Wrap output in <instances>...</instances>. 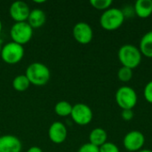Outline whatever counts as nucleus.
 <instances>
[{
  "mask_svg": "<svg viewBox=\"0 0 152 152\" xmlns=\"http://www.w3.org/2000/svg\"><path fill=\"white\" fill-rule=\"evenodd\" d=\"M133 69L126 68V67H121L118 71V79L123 83H127L133 78Z\"/></svg>",
  "mask_w": 152,
  "mask_h": 152,
  "instance_id": "6ab92c4d",
  "label": "nucleus"
},
{
  "mask_svg": "<svg viewBox=\"0 0 152 152\" xmlns=\"http://www.w3.org/2000/svg\"><path fill=\"white\" fill-rule=\"evenodd\" d=\"M139 49L142 55L147 58H152V30L142 37Z\"/></svg>",
  "mask_w": 152,
  "mask_h": 152,
  "instance_id": "dca6fc26",
  "label": "nucleus"
},
{
  "mask_svg": "<svg viewBox=\"0 0 152 152\" xmlns=\"http://www.w3.org/2000/svg\"><path fill=\"white\" fill-rule=\"evenodd\" d=\"M27 152H43L42 149L40 147H37V146H32L30 147Z\"/></svg>",
  "mask_w": 152,
  "mask_h": 152,
  "instance_id": "393cba45",
  "label": "nucleus"
},
{
  "mask_svg": "<svg viewBox=\"0 0 152 152\" xmlns=\"http://www.w3.org/2000/svg\"><path fill=\"white\" fill-rule=\"evenodd\" d=\"M113 2L111 0H91L90 4L96 10L106 11L110 9L112 5Z\"/></svg>",
  "mask_w": 152,
  "mask_h": 152,
  "instance_id": "aec40b11",
  "label": "nucleus"
},
{
  "mask_svg": "<svg viewBox=\"0 0 152 152\" xmlns=\"http://www.w3.org/2000/svg\"><path fill=\"white\" fill-rule=\"evenodd\" d=\"M2 47H3V45H2V40L0 39V54H1V50H2Z\"/></svg>",
  "mask_w": 152,
  "mask_h": 152,
  "instance_id": "c85d7f7f",
  "label": "nucleus"
},
{
  "mask_svg": "<svg viewBox=\"0 0 152 152\" xmlns=\"http://www.w3.org/2000/svg\"><path fill=\"white\" fill-rule=\"evenodd\" d=\"M12 86L17 92H24L30 86V82L26 75H18L13 78Z\"/></svg>",
  "mask_w": 152,
  "mask_h": 152,
  "instance_id": "a211bd4d",
  "label": "nucleus"
},
{
  "mask_svg": "<svg viewBox=\"0 0 152 152\" xmlns=\"http://www.w3.org/2000/svg\"><path fill=\"white\" fill-rule=\"evenodd\" d=\"M72 34L75 40L81 45H87L91 43L94 37L92 27L85 21H79L76 23L73 27Z\"/></svg>",
  "mask_w": 152,
  "mask_h": 152,
  "instance_id": "1a4fd4ad",
  "label": "nucleus"
},
{
  "mask_svg": "<svg viewBox=\"0 0 152 152\" xmlns=\"http://www.w3.org/2000/svg\"><path fill=\"white\" fill-rule=\"evenodd\" d=\"M100 152H120L119 148L111 142H107L99 148Z\"/></svg>",
  "mask_w": 152,
  "mask_h": 152,
  "instance_id": "412c9836",
  "label": "nucleus"
},
{
  "mask_svg": "<svg viewBox=\"0 0 152 152\" xmlns=\"http://www.w3.org/2000/svg\"><path fill=\"white\" fill-rule=\"evenodd\" d=\"M108 134L102 127H96L93 129L89 134V142L94 146L101 147L108 141Z\"/></svg>",
  "mask_w": 152,
  "mask_h": 152,
  "instance_id": "2eb2a0df",
  "label": "nucleus"
},
{
  "mask_svg": "<svg viewBox=\"0 0 152 152\" xmlns=\"http://www.w3.org/2000/svg\"><path fill=\"white\" fill-rule=\"evenodd\" d=\"M72 120L78 126H87L94 118L92 109L85 103H77L73 105L70 114Z\"/></svg>",
  "mask_w": 152,
  "mask_h": 152,
  "instance_id": "0eeeda50",
  "label": "nucleus"
},
{
  "mask_svg": "<svg viewBox=\"0 0 152 152\" xmlns=\"http://www.w3.org/2000/svg\"><path fill=\"white\" fill-rule=\"evenodd\" d=\"M49 139L55 144L64 142L68 136V130L66 126L59 121L53 122L48 129Z\"/></svg>",
  "mask_w": 152,
  "mask_h": 152,
  "instance_id": "9b49d317",
  "label": "nucleus"
},
{
  "mask_svg": "<svg viewBox=\"0 0 152 152\" xmlns=\"http://www.w3.org/2000/svg\"><path fill=\"white\" fill-rule=\"evenodd\" d=\"M121 118L125 121H130L134 118V111L133 110H122Z\"/></svg>",
  "mask_w": 152,
  "mask_h": 152,
  "instance_id": "b1692460",
  "label": "nucleus"
},
{
  "mask_svg": "<svg viewBox=\"0 0 152 152\" xmlns=\"http://www.w3.org/2000/svg\"><path fill=\"white\" fill-rule=\"evenodd\" d=\"M26 77L30 85L37 86H45L51 78V71L49 68L42 62H33L26 69Z\"/></svg>",
  "mask_w": 152,
  "mask_h": 152,
  "instance_id": "f03ea898",
  "label": "nucleus"
},
{
  "mask_svg": "<svg viewBox=\"0 0 152 152\" xmlns=\"http://www.w3.org/2000/svg\"><path fill=\"white\" fill-rule=\"evenodd\" d=\"M115 100L122 110H133L137 104L138 96L134 88L124 86L117 90Z\"/></svg>",
  "mask_w": 152,
  "mask_h": 152,
  "instance_id": "20e7f679",
  "label": "nucleus"
},
{
  "mask_svg": "<svg viewBox=\"0 0 152 152\" xmlns=\"http://www.w3.org/2000/svg\"><path fill=\"white\" fill-rule=\"evenodd\" d=\"M138 152H152V151L151 150H150V149H143V150L139 151Z\"/></svg>",
  "mask_w": 152,
  "mask_h": 152,
  "instance_id": "a878e982",
  "label": "nucleus"
},
{
  "mask_svg": "<svg viewBox=\"0 0 152 152\" xmlns=\"http://www.w3.org/2000/svg\"><path fill=\"white\" fill-rule=\"evenodd\" d=\"M24 56V47L14 42H9L3 45L0 57L4 62L9 65H14L20 62Z\"/></svg>",
  "mask_w": 152,
  "mask_h": 152,
  "instance_id": "423d86ee",
  "label": "nucleus"
},
{
  "mask_svg": "<svg viewBox=\"0 0 152 152\" xmlns=\"http://www.w3.org/2000/svg\"><path fill=\"white\" fill-rule=\"evenodd\" d=\"M118 58L123 67L134 69L141 64L142 54L137 46L131 44H126L119 48Z\"/></svg>",
  "mask_w": 152,
  "mask_h": 152,
  "instance_id": "f257e3e1",
  "label": "nucleus"
},
{
  "mask_svg": "<svg viewBox=\"0 0 152 152\" xmlns=\"http://www.w3.org/2000/svg\"><path fill=\"white\" fill-rule=\"evenodd\" d=\"M145 143V136L144 134L137 130L128 132L124 139L123 145L127 151L138 152L142 150Z\"/></svg>",
  "mask_w": 152,
  "mask_h": 152,
  "instance_id": "6e6552de",
  "label": "nucleus"
},
{
  "mask_svg": "<svg viewBox=\"0 0 152 152\" xmlns=\"http://www.w3.org/2000/svg\"><path fill=\"white\" fill-rule=\"evenodd\" d=\"M134 13L141 19L149 18L152 14V0H137L134 5Z\"/></svg>",
  "mask_w": 152,
  "mask_h": 152,
  "instance_id": "ddd939ff",
  "label": "nucleus"
},
{
  "mask_svg": "<svg viewBox=\"0 0 152 152\" xmlns=\"http://www.w3.org/2000/svg\"><path fill=\"white\" fill-rule=\"evenodd\" d=\"M143 96L149 103L152 104V80L146 84L143 89Z\"/></svg>",
  "mask_w": 152,
  "mask_h": 152,
  "instance_id": "4be33fe9",
  "label": "nucleus"
},
{
  "mask_svg": "<svg viewBox=\"0 0 152 152\" xmlns=\"http://www.w3.org/2000/svg\"><path fill=\"white\" fill-rule=\"evenodd\" d=\"M2 29H3V25H2V21H1V20H0V34H1V32H2Z\"/></svg>",
  "mask_w": 152,
  "mask_h": 152,
  "instance_id": "cd10ccee",
  "label": "nucleus"
},
{
  "mask_svg": "<svg viewBox=\"0 0 152 152\" xmlns=\"http://www.w3.org/2000/svg\"><path fill=\"white\" fill-rule=\"evenodd\" d=\"M72 108H73V105H71V103H69V102L60 101L54 106V112L59 117L65 118V117L70 116Z\"/></svg>",
  "mask_w": 152,
  "mask_h": 152,
  "instance_id": "f3484780",
  "label": "nucleus"
},
{
  "mask_svg": "<svg viewBox=\"0 0 152 152\" xmlns=\"http://www.w3.org/2000/svg\"><path fill=\"white\" fill-rule=\"evenodd\" d=\"M30 11L29 6L24 1H15L12 3L9 9L10 16L15 22L27 21Z\"/></svg>",
  "mask_w": 152,
  "mask_h": 152,
  "instance_id": "9d476101",
  "label": "nucleus"
},
{
  "mask_svg": "<svg viewBox=\"0 0 152 152\" xmlns=\"http://www.w3.org/2000/svg\"><path fill=\"white\" fill-rule=\"evenodd\" d=\"M22 143L20 140L12 134L0 136V152H20Z\"/></svg>",
  "mask_w": 152,
  "mask_h": 152,
  "instance_id": "f8f14e48",
  "label": "nucleus"
},
{
  "mask_svg": "<svg viewBox=\"0 0 152 152\" xmlns=\"http://www.w3.org/2000/svg\"><path fill=\"white\" fill-rule=\"evenodd\" d=\"M77 152H100V151H99V147L94 146L90 142H87L80 146Z\"/></svg>",
  "mask_w": 152,
  "mask_h": 152,
  "instance_id": "5701e85b",
  "label": "nucleus"
},
{
  "mask_svg": "<svg viewBox=\"0 0 152 152\" xmlns=\"http://www.w3.org/2000/svg\"><path fill=\"white\" fill-rule=\"evenodd\" d=\"M10 36L12 42L24 45L31 40L33 37V28L27 21L14 22L11 27Z\"/></svg>",
  "mask_w": 152,
  "mask_h": 152,
  "instance_id": "39448f33",
  "label": "nucleus"
},
{
  "mask_svg": "<svg viewBox=\"0 0 152 152\" xmlns=\"http://www.w3.org/2000/svg\"><path fill=\"white\" fill-rule=\"evenodd\" d=\"M46 21L45 12L41 9H33L30 11L27 22L30 25V27L34 28H41Z\"/></svg>",
  "mask_w": 152,
  "mask_h": 152,
  "instance_id": "4468645a",
  "label": "nucleus"
},
{
  "mask_svg": "<svg viewBox=\"0 0 152 152\" xmlns=\"http://www.w3.org/2000/svg\"><path fill=\"white\" fill-rule=\"evenodd\" d=\"M125 15L122 9L110 7L104 11L100 17L101 27L107 31H114L118 29L125 22Z\"/></svg>",
  "mask_w": 152,
  "mask_h": 152,
  "instance_id": "7ed1b4c3",
  "label": "nucleus"
},
{
  "mask_svg": "<svg viewBox=\"0 0 152 152\" xmlns=\"http://www.w3.org/2000/svg\"><path fill=\"white\" fill-rule=\"evenodd\" d=\"M45 1H44V0H41V1H37V0H34V3H36V4H43V3H45Z\"/></svg>",
  "mask_w": 152,
  "mask_h": 152,
  "instance_id": "bb28decb",
  "label": "nucleus"
}]
</instances>
